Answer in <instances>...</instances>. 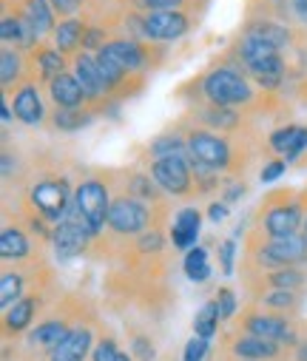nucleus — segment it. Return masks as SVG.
<instances>
[{
	"mask_svg": "<svg viewBox=\"0 0 307 361\" xmlns=\"http://www.w3.org/2000/svg\"><path fill=\"white\" fill-rule=\"evenodd\" d=\"M112 194L106 188V183L100 179H83L77 194H74V205H71V216L80 219L91 236H100L102 228H109V211H112Z\"/></svg>",
	"mask_w": 307,
	"mask_h": 361,
	"instance_id": "nucleus-1",
	"label": "nucleus"
},
{
	"mask_svg": "<svg viewBox=\"0 0 307 361\" xmlns=\"http://www.w3.org/2000/svg\"><path fill=\"white\" fill-rule=\"evenodd\" d=\"M29 202L49 222H63L74 205L71 188L63 176H40L29 191Z\"/></svg>",
	"mask_w": 307,
	"mask_h": 361,
	"instance_id": "nucleus-2",
	"label": "nucleus"
},
{
	"mask_svg": "<svg viewBox=\"0 0 307 361\" xmlns=\"http://www.w3.org/2000/svg\"><path fill=\"white\" fill-rule=\"evenodd\" d=\"M202 92L214 106H228V109L251 100V88H248L245 77L236 74L234 68H214L202 80Z\"/></svg>",
	"mask_w": 307,
	"mask_h": 361,
	"instance_id": "nucleus-3",
	"label": "nucleus"
},
{
	"mask_svg": "<svg viewBox=\"0 0 307 361\" xmlns=\"http://www.w3.org/2000/svg\"><path fill=\"white\" fill-rule=\"evenodd\" d=\"M151 225V211L143 200L137 197H114L112 211H109V228L120 236H140Z\"/></svg>",
	"mask_w": 307,
	"mask_h": 361,
	"instance_id": "nucleus-4",
	"label": "nucleus"
},
{
	"mask_svg": "<svg viewBox=\"0 0 307 361\" xmlns=\"http://www.w3.org/2000/svg\"><path fill=\"white\" fill-rule=\"evenodd\" d=\"M185 145H188V157L196 159V162L205 165V168L222 171V168L231 165V145H228L222 137H217V134H211V131H205V128H193V131H188Z\"/></svg>",
	"mask_w": 307,
	"mask_h": 361,
	"instance_id": "nucleus-5",
	"label": "nucleus"
},
{
	"mask_svg": "<svg viewBox=\"0 0 307 361\" xmlns=\"http://www.w3.org/2000/svg\"><path fill=\"white\" fill-rule=\"evenodd\" d=\"M304 259H307V236H299V233L267 239L262 245V250H259V264H265L267 270H273V267H296Z\"/></svg>",
	"mask_w": 307,
	"mask_h": 361,
	"instance_id": "nucleus-6",
	"label": "nucleus"
},
{
	"mask_svg": "<svg viewBox=\"0 0 307 361\" xmlns=\"http://www.w3.org/2000/svg\"><path fill=\"white\" fill-rule=\"evenodd\" d=\"M242 333L248 336H259V338H270L279 344H296V333L290 330L287 319H282L273 310H248L239 322Z\"/></svg>",
	"mask_w": 307,
	"mask_h": 361,
	"instance_id": "nucleus-7",
	"label": "nucleus"
},
{
	"mask_svg": "<svg viewBox=\"0 0 307 361\" xmlns=\"http://www.w3.org/2000/svg\"><path fill=\"white\" fill-rule=\"evenodd\" d=\"M151 176L154 183L168 191V194H188L191 191V162H188V151L185 154H176V157H165V159H157L151 165Z\"/></svg>",
	"mask_w": 307,
	"mask_h": 361,
	"instance_id": "nucleus-8",
	"label": "nucleus"
},
{
	"mask_svg": "<svg viewBox=\"0 0 307 361\" xmlns=\"http://www.w3.org/2000/svg\"><path fill=\"white\" fill-rule=\"evenodd\" d=\"M191 29V20L188 15L176 12V9H168V12H145L140 18V32L143 37L148 40H179L185 37Z\"/></svg>",
	"mask_w": 307,
	"mask_h": 361,
	"instance_id": "nucleus-9",
	"label": "nucleus"
},
{
	"mask_svg": "<svg viewBox=\"0 0 307 361\" xmlns=\"http://www.w3.org/2000/svg\"><path fill=\"white\" fill-rule=\"evenodd\" d=\"M88 239H91V231H88L80 219H74V216L68 214V216H66L63 222H57L54 231H52L54 256H57L60 262H68V259L80 256V253L88 247Z\"/></svg>",
	"mask_w": 307,
	"mask_h": 361,
	"instance_id": "nucleus-10",
	"label": "nucleus"
},
{
	"mask_svg": "<svg viewBox=\"0 0 307 361\" xmlns=\"http://www.w3.org/2000/svg\"><path fill=\"white\" fill-rule=\"evenodd\" d=\"M259 225L270 239L290 236L301 225V208H299V202H276V197H273L267 211H262V222Z\"/></svg>",
	"mask_w": 307,
	"mask_h": 361,
	"instance_id": "nucleus-11",
	"label": "nucleus"
},
{
	"mask_svg": "<svg viewBox=\"0 0 307 361\" xmlns=\"http://www.w3.org/2000/svg\"><path fill=\"white\" fill-rule=\"evenodd\" d=\"M91 341L94 333L88 327H71L66 333V338L49 353V361H85V355L91 353Z\"/></svg>",
	"mask_w": 307,
	"mask_h": 361,
	"instance_id": "nucleus-12",
	"label": "nucleus"
},
{
	"mask_svg": "<svg viewBox=\"0 0 307 361\" xmlns=\"http://www.w3.org/2000/svg\"><path fill=\"white\" fill-rule=\"evenodd\" d=\"M102 54H106L109 60H114L117 66H123L126 71H140L145 68V49L137 43V40H128V37H114L109 40L106 46L100 49Z\"/></svg>",
	"mask_w": 307,
	"mask_h": 361,
	"instance_id": "nucleus-13",
	"label": "nucleus"
},
{
	"mask_svg": "<svg viewBox=\"0 0 307 361\" xmlns=\"http://www.w3.org/2000/svg\"><path fill=\"white\" fill-rule=\"evenodd\" d=\"M74 77L80 80L83 92H85V100H102L109 92H106V82H102V74H100V66H97V57L91 54H74Z\"/></svg>",
	"mask_w": 307,
	"mask_h": 361,
	"instance_id": "nucleus-14",
	"label": "nucleus"
},
{
	"mask_svg": "<svg viewBox=\"0 0 307 361\" xmlns=\"http://www.w3.org/2000/svg\"><path fill=\"white\" fill-rule=\"evenodd\" d=\"M231 353H234L236 358H242V361H270V358L279 355V341L242 333L239 338H234Z\"/></svg>",
	"mask_w": 307,
	"mask_h": 361,
	"instance_id": "nucleus-15",
	"label": "nucleus"
},
{
	"mask_svg": "<svg viewBox=\"0 0 307 361\" xmlns=\"http://www.w3.org/2000/svg\"><path fill=\"white\" fill-rule=\"evenodd\" d=\"M49 97L57 109H80L85 103V92L74 74H60L49 82Z\"/></svg>",
	"mask_w": 307,
	"mask_h": 361,
	"instance_id": "nucleus-16",
	"label": "nucleus"
},
{
	"mask_svg": "<svg viewBox=\"0 0 307 361\" xmlns=\"http://www.w3.org/2000/svg\"><path fill=\"white\" fill-rule=\"evenodd\" d=\"M0 35H4V43H15L20 49H32L37 43V32L35 26L29 23V18L20 12V15H4L0 20Z\"/></svg>",
	"mask_w": 307,
	"mask_h": 361,
	"instance_id": "nucleus-17",
	"label": "nucleus"
},
{
	"mask_svg": "<svg viewBox=\"0 0 307 361\" xmlns=\"http://www.w3.org/2000/svg\"><path fill=\"white\" fill-rule=\"evenodd\" d=\"M12 111L20 123L26 126H37L43 123V100L37 94V85L35 82H26L20 92L15 94V103H12Z\"/></svg>",
	"mask_w": 307,
	"mask_h": 361,
	"instance_id": "nucleus-18",
	"label": "nucleus"
},
{
	"mask_svg": "<svg viewBox=\"0 0 307 361\" xmlns=\"http://www.w3.org/2000/svg\"><path fill=\"white\" fill-rule=\"evenodd\" d=\"M199 222H202V214L196 208H182L174 219V228H171V242L174 247L179 250H188L196 245V236H199Z\"/></svg>",
	"mask_w": 307,
	"mask_h": 361,
	"instance_id": "nucleus-19",
	"label": "nucleus"
},
{
	"mask_svg": "<svg viewBox=\"0 0 307 361\" xmlns=\"http://www.w3.org/2000/svg\"><path fill=\"white\" fill-rule=\"evenodd\" d=\"M71 327H66V322H60V319H49V322H40L32 333H29V347H35V350H54L63 338H66V333H68Z\"/></svg>",
	"mask_w": 307,
	"mask_h": 361,
	"instance_id": "nucleus-20",
	"label": "nucleus"
},
{
	"mask_svg": "<svg viewBox=\"0 0 307 361\" xmlns=\"http://www.w3.org/2000/svg\"><path fill=\"white\" fill-rule=\"evenodd\" d=\"M83 40H85V23L77 20V18H68V20H63L54 29V46L63 54H77V49L83 46Z\"/></svg>",
	"mask_w": 307,
	"mask_h": 361,
	"instance_id": "nucleus-21",
	"label": "nucleus"
},
{
	"mask_svg": "<svg viewBox=\"0 0 307 361\" xmlns=\"http://www.w3.org/2000/svg\"><path fill=\"white\" fill-rule=\"evenodd\" d=\"M35 310H37V302L29 299V296H23V299L15 302L12 307H6V310H4V330H6V336H12V333H23V330L32 324Z\"/></svg>",
	"mask_w": 307,
	"mask_h": 361,
	"instance_id": "nucleus-22",
	"label": "nucleus"
},
{
	"mask_svg": "<svg viewBox=\"0 0 307 361\" xmlns=\"http://www.w3.org/2000/svg\"><path fill=\"white\" fill-rule=\"evenodd\" d=\"M0 256L4 259H26L32 256V242L20 228H4L0 233Z\"/></svg>",
	"mask_w": 307,
	"mask_h": 361,
	"instance_id": "nucleus-23",
	"label": "nucleus"
},
{
	"mask_svg": "<svg viewBox=\"0 0 307 361\" xmlns=\"http://www.w3.org/2000/svg\"><path fill=\"white\" fill-rule=\"evenodd\" d=\"M236 51H239V57H242L248 66L279 54V49H276L270 40H265V37H259V35H253V32H248V35L242 37V43H239V49H236Z\"/></svg>",
	"mask_w": 307,
	"mask_h": 361,
	"instance_id": "nucleus-24",
	"label": "nucleus"
},
{
	"mask_svg": "<svg viewBox=\"0 0 307 361\" xmlns=\"http://www.w3.org/2000/svg\"><path fill=\"white\" fill-rule=\"evenodd\" d=\"M248 71L256 77V82H259V85H265V88H276V85H279V80H282V74H284V63H282V57L276 54V57H267V60L251 63V66H248Z\"/></svg>",
	"mask_w": 307,
	"mask_h": 361,
	"instance_id": "nucleus-25",
	"label": "nucleus"
},
{
	"mask_svg": "<svg viewBox=\"0 0 307 361\" xmlns=\"http://www.w3.org/2000/svg\"><path fill=\"white\" fill-rule=\"evenodd\" d=\"M52 12H54V9H52L49 0H26V4H23V15H26L29 23L35 26L37 37L46 35V32H52V26H54Z\"/></svg>",
	"mask_w": 307,
	"mask_h": 361,
	"instance_id": "nucleus-26",
	"label": "nucleus"
},
{
	"mask_svg": "<svg viewBox=\"0 0 307 361\" xmlns=\"http://www.w3.org/2000/svg\"><path fill=\"white\" fill-rule=\"evenodd\" d=\"M265 282H267L273 290H299V288L307 282V276L301 274L299 267H273L270 274L265 276Z\"/></svg>",
	"mask_w": 307,
	"mask_h": 361,
	"instance_id": "nucleus-27",
	"label": "nucleus"
},
{
	"mask_svg": "<svg viewBox=\"0 0 307 361\" xmlns=\"http://www.w3.org/2000/svg\"><path fill=\"white\" fill-rule=\"evenodd\" d=\"M219 322H222V319H219V307H217V302H205L202 310L193 316V333L202 336V338H214Z\"/></svg>",
	"mask_w": 307,
	"mask_h": 361,
	"instance_id": "nucleus-28",
	"label": "nucleus"
},
{
	"mask_svg": "<svg viewBox=\"0 0 307 361\" xmlns=\"http://www.w3.org/2000/svg\"><path fill=\"white\" fill-rule=\"evenodd\" d=\"M63 66H66V60H63V51H57V49H40V51L35 54V68H37L40 77H46L49 82H52L54 77L66 74Z\"/></svg>",
	"mask_w": 307,
	"mask_h": 361,
	"instance_id": "nucleus-29",
	"label": "nucleus"
},
{
	"mask_svg": "<svg viewBox=\"0 0 307 361\" xmlns=\"http://www.w3.org/2000/svg\"><path fill=\"white\" fill-rule=\"evenodd\" d=\"M199 117H202V123H208V126H214V128H219V131H231V128H236V123H239V114L231 111L228 106L199 109Z\"/></svg>",
	"mask_w": 307,
	"mask_h": 361,
	"instance_id": "nucleus-30",
	"label": "nucleus"
},
{
	"mask_svg": "<svg viewBox=\"0 0 307 361\" xmlns=\"http://www.w3.org/2000/svg\"><path fill=\"white\" fill-rule=\"evenodd\" d=\"M52 123H54L60 131L71 134V131H80L83 126H88V123H91V114H88L85 109H57L54 117H52Z\"/></svg>",
	"mask_w": 307,
	"mask_h": 361,
	"instance_id": "nucleus-31",
	"label": "nucleus"
},
{
	"mask_svg": "<svg viewBox=\"0 0 307 361\" xmlns=\"http://www.w3.org/2000/svg\"><path fill=\"white\" fill-rule=\"evenodd\" d=\"M185 151H188V145H185V140H182L179 134H162V137H157V140L151 142V157H154V162H157V159H165V157L185 154Z\"/></svg>",
	"mask_w": 307,
	"mask_h": 361,
	"instance_id": "nucleus-32",
	"label": "nucleus"
},
{
	"mask_svg": "<svg viewBox=\"0 0 307 361\" xmlns=\"http://www.w3.org/2000/svg\"><path fill=\"white\" fill-rule=\"evenodd\" d=\"M23 74V60L18 51L12 49H4V54H0V82H4V88H9L12 82H18Z\"/></svg>",
	"mask_w": 307,
	"mask_h": 361,
	"instance_id": "nucleus-33",
	"label": "nucleus"
},
{
	"mask_svg": "<svg viewBox=\"0 0 307 361\" xmlns=\"http://www.w3.org/2000/svg\"><path fill=\"white\" fill-rule=\"evenodd\" d=\"M20 299H23V279L18 274H12V270H6L4 279H0V305L6 310Z\"/></svg>",
	"mask_w": 307,
	"mask_h": 361,
	"instance_id": "nucleus-34",
	"label": "nucleus"
},
{
	"mask_svg": "<svg viewBox=\"0 0 307 361\" xmlns=\"http://www.w3.org/2000/svg\"><path fill=\"white\" fill-rule=\"evenodd\" d=\"M296 302H299L296 290H273V288H270V290L262 296V307H267V310H273V313H279V310H293Z\"/></svg>",
	"mask_w": 307,
	"mask_h": 361,
	"instance_id": "nucleus-35",
	"label": "nucleus"
},
{
	"mask_svg": "<svg viewBox=\"0 0 307 361\" xmlns=\"http://www.w3.org/2000/svg\"><path fill=\"white\" fill-rule=\"evenodd\" d=\"M91 361H131V355H126L112 338H102V341L91 350Z\"/></svg>",
	"mask_w": 307,
	"mask_h": 361,
	"instance_id": "nucleus-36",
	"label": "nucleus"
},
{
	"mask_svg": "<svg viewBox=\"0 0 307 361\" xmlns=\"http://www.w3.org/2000/svg\"><path fill=\"white\" fill-rule=\"evenodd\" d=\"M131 188H134V197L145 202V200H154V197H157V188H159V185L154 183L151 176H143V173H140V176L131 179Z\"/></svg>",
	"mask_w": 307,
	"mask_h": 361,
	"instance_id": "nucleus-37",
	"label": "nucleus"
},
{
	"mask_svg": "<svg viewBox=\"0 0 307 361\" xmlns=\"http://www.w3.org/2000/svg\"><path fill=\"white\" fill-rule=\"evenodd\" d=\"M208 355V338L202 336H193L188 344H185V353H182V361H205Z\"/></svg>",
	"mask_w": 307,
	"mask_h": 361,
	"instance_id": "nucleus-38",
	"label": "nucleus"
},
{
	"mask_svg": "<svg viewBox=\"0 0 307 361\" xmlns=\"http://www.w3.org/2000/svg\"><path fill=\"white\" fill-rule=\"evenodd\" d=\"M214 302H217V307H219V319H222V322H231L234 313H236V299H234V293H231L228 288H222Z\"/></svg>",
	"mask_w": 307,
	"mask_h": 361,
	"instance_id": "nucleus-39",
	"label": "nucleus"
},
{
	"mask_svg": "<svg viewBox=\"0 0 307 361\" xmlns=\"http://www.w3.org/2000/svg\"><path fill=\"white\" fill-rule=\"evenodd\" d=\"M202 264H208V250L205 247H191L185 256V276H191L193 270H199Z\"/></svg>",
	"mask_w": 307,
	"mask_h": 361,
	"instance_id": "nucleus-40",
	"label": "nucleus"
},
{
	"mask_svg": "<svg viewBox=\"0 0 307 361\" xmlns=\"http://www.w3.org/2000/svg\"><path fill=\"white\" fill-rule=\"evenodd\" d=\"M134 4H137L140 9H145V12H168V9L182 6L185 0H134Z\"/></svg>",
	"mask_w": 307,
	"mask_h": 361,
	"instance_id": "nucleus-41",
	"label": "nucleus"
},
{
	"mask_svg": "<svg viewBox=\"0 0 307 361\" xmlns=\"http://www.w3.org/2000/svg\"><path fill=\"white\" fill-rule=\"evenodd\" d=\"M131 347H134V355H137V361H154V355H157L154 344H151L145 336H137V338L131 341Z\"/></svg>",
	"mask_w": 307,
	"mask_h": 361,
	"instance_id": "nucleus-42",
	"label": "nucleus"
},
{
	"mask_svg": "<svg viewBox=\"0 0 307 361\" xmlns=\"http://www.w3.org/2000/svg\"><path fill=\"white\" fill-rule=\"evenodd\" d=\"M234 253H236V245L234 239H225L219 245V262H222V274H234Z\"/></svg>",
	"mask_w": 307,
	"mask_h": 361,
	"instance_id": "nucleus-43",
	"label": "nucleus"
},
{
	"mask_svg": "<svg viewBox=\"0 0 307 361\" xmlns=\"http://www.w3.org/2000/svg\"><path fill=\"white\" fill-rule=\"evenodd\" d=\"M109 40H106V32L102 29H85V40H83V49H102Z\"/></svg>",
	"mask_w": 307,
	"mask_h": 361,
	"instance_id": "nucleus-44",
	"label": "nucleus"
},
{
	"mask_svg": "<svg viewBox=\"0 0 307 361\" xmlns=\"http://www.w3.org/2000/svg\"><path fill=\"white\" fill-rule=\"evenodd\" d=\"M49 4H52V9H54L57 15L68 18V15H74V12L83 6V0H49Z\"/></svg>",
	"mask_w": 307,
	"mask_h": 361,
	"instance_id": "nucleus-45",
	"label": "nucleus"
},
{
	"mask_svg": "<svg viewBox=\"0 0 307 361\" xmlns=\"http://www.w3.org/2000/svg\"><path fill=\"white\" fill-rule=\"evenodd\" d=\"M284 173V159H273L262 168V183H273V179H279Z\"/></svg>",
	"mask_w": 307,
	"mask_h": 361,
	"instance_id": "nucleus-46",
	"label": "nucleus"
},
{
	"mask_svg": "<svg viewBox=\"0 0 307 361\" xmlns=\"http://www.w3.org/2000/svg\"><path fill=\"white\" fill-rule=\"evenodd\" d=\"M140 247H143V250H159V247H162V236H159V231L145 233L143 242H140Z\"/></svg>",
	"mask_w": 307,
	"mask_h": 361,
	"instance_id": "nucleus-47",
	"label": "nucleus"
},
{
	"mask_svg": "<svg viewBox=\"0 0 307 361\" xmlns=\"http://www.w3.org/2000/svg\"><path fill=\"white\" fill-rule=\"evenodd\" d=\"M239 197H245V185H231L228 191H225V197H222V202L225 205H234Z\"/></svg>",
	"mask_w": 307,
	"mask_h": 361,
	"instance_id": "nucleus-48",
	"label": "nucleus"
},
{
	"mask_svg": "<svg viewBox=\"0 0 307 361\" xmlns=\"http://www.w3.org/2000/svg\"><path fill=\"white\" fill-rule=\"evenodd\" d=\"M208 216H211V222H217V225H219V222L228 216V205H219V202H214V205L208 208Z\"/></svg>",
	"mask_w": 307,
	"mask_h": 361,
	"instance_id": "nucleus-49",
	"label": "nucleus"
},
{
	"mask_svg": "<svg viewBox=\"0 0 307 361\" xmlns=\"http://www.w3.org/2000/svg\"><path fill=\"white\" fill-rule=\"evenodd\" d=\"M290 9L301 23H307V0H290Z\"/></svg>",
	"mask_w": 307,
	"mask_h": 361,
	"instance_id": "nucleus-50",
	"label": "nucleus"
},
{
	"mask_svg": "<svg viewBox=\"0 0 307 361\" xmlns=\"http://www.w3.org/2000/svg\"><path fill=\"white\" fill-rule=\"evenodd\" d=\"M299 361H307V341L299 344Z\"/></svg>",
	"mask_w": 307,
	"mask_h": 361,
	"instance_id": "nucleus-51",
	"label": "nucleus"
},
{
	"mask_svg": "<svg viewBox=\"0 0 307 361\" xmlns=\"http://www.w3.org/2000/svg\"><path fill=\"white\" fill-rule=\"evenodd\" d=\"M304 231H307V219H304Z\"/></svg>",
	"mask_w": 307,
	"mask_h": 361,
	"instance_id": "nucleus-52",
	"label": "nucleus"
},
{
	"mask_svg": "<svg viewBox=\"0 0 307 361\" xmlns=\"http://www.w3.org/2000/svg\"><path fill=\"white\" fill-rule=\"evenodd\" d=\"M236 361H242V358H236Z\"/></svg>",
	"mask_w": 307,
	"mask_h": 361,
	"instance_id": "nucleus-53",
	"label": "nucleus"
}]
</instances>
